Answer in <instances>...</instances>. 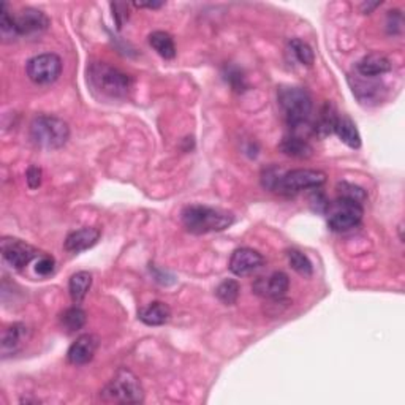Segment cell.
Wrapping results in <instances>:
<instances>
[{
  "mask_svg": "<svg viewBox=\"0 0 405 405\" xmlns=\"http://www.w3.org/2000/svg\"><path fill=\"white\" fill-rule=\"evenodd\" d=\"M87 81L93 92L109 100H122L132 89V79L119 68L107 62H93L87 68Z\"/></svg>",
  "mask_w": 405,
  "mask_h": 405,
  "instance_id": "obj_1",
  "label": "cell"
},
{
  "mask_svg": "<svg viewBox=\"0 0 405 405\" xmlns=\"http://www.w3.org/2000/svg\"><path fill=\"white\" fill-rule=\"evenodd\" d=\"M182 224L192 234H206L214 231H224L233 225L234 217L227 211L203 206V204H190L182 209Z\"/></svg>",
  "mask_w": 405,
  "mask_h": 405,
  "instance_id": "obj_2",
  "label": "cell"
},
{
  "mask_svg": "<svg viewBox=\"0 0 405 405\" xmlns=\"http://www.w3.org/2000/svg\"><path fill=\"white\" fill-rule=\"evenodd\" d=\"M279 108L282 116L291 130L306 125L310 114H312V97L303 87L285 86L277 92Z\"/></svg>",
  "mask_w": 405,
  "mask_h": 405,
  "instance_id": "obj_3",
  "label": "cell"
},
{
  "mask_svg": "<svg viewBox=\"0 0 405 405\" xmlns=\"http://www.w3.org/2000/svg\"><path fill=\"white\" fill-rule=\"evenodd\" d=\"M100 397L108 404H139L144 401V391L137 375L130 369L121 367L100 391Z\"/></svg>",
  "mask_w": 405,
  "mask_h": 405,
  "instance_id": "obj_4",
  "label": "cell"
},
{
  "mask_svg": "<svg viewBox=\"0 0 405 405\" xmlns=\"http://www.w3.org/2000/svg\"><path fill=\"white\" fill-rule=\"evenodd\" d=\"M70 138V127L61 117L40 114L31 122V139L43 149H61Z\"/></svg>",
  "mask_w": 405,
  "mask_h": 405,
  "instance_id": "obj_5",
  "label": "cell"
},
{
  "mask_svg": "<svg viewBox=\"0 0 405 405\" xmlns=\"http://www.w3.org/2000/svg\"><path fill=\"white\" fill-rule=\"evenodd\" d=\"M326 182V174L319 169L298 168L284 171L274 187V192L282 197H295L310 189H319Z\"/></svg>",
  "mask_w": 405,
  "mask_h": 405,
  "instance_id": "obj_6",
  "label": "cell"
},
{
  "mask_svg": "<svg viewBox=\"0 0 405 405\" xmlns=\"http://www.w3.org/2000/svg\"><path fill=\"white\" fill-rule=\"evenodd\" d=\"M326 213H328V227H330L333 231L342 233L349 231L351 228L361 224L364 209L361 203L339 197L336 201L330 203Z\"/></svg>",
  "mask_w": 405,
  "mask_h": 405,
  "instance_id": "obj_7",
  "label": "cell"
},
{
  "mask_svg": "<svg viewBox=\"0 0 405 405\" xmlns=\"http://www.w3.org/2000/svg\"><path fill=\"white\" fill-rule=\"evenodd\" d=\"M62 73V59L52 52L38 54L27 62V76L32 83L48 86L56 83Z\"/></svg>",
  "mask_w": 405,
  "mask_h": 405,
  "instance_id": "obj_8",
  "label": "cell"
},
{
  "mask_svg": "<svg viewBox=\"0 0 405 405\" xmlns=\"http://www.w3.org/2000/svg\"><path fill=\"white\" fill-rule=\"evenodd\" d=\"M3 260L15 269H24L35 257H38L37 249L17 238L5 236L0 243Z\"/></svg>",
  "mask_w": 405,
  "mask_h": 405,
  "instance_id": "obj_9",
  "label": "cell"
},
{
  "mask_svg": "<svg viewBox=\"0 0 405 405\" xmlns=\"http://www.w3.org/2000/svg\"><path fill=\"white\" fill-rule=\"evenodd\" d=\"M15 24L17 29L20 37H32V35H38L49 27V17L46 16L43 11L37 8H24L15 16Z\"/></svg>",
  "mask_w": 405,
  "mask_h": 405,
  "instance_id": "obj_10",
  "label": "cell"
},
{
  "mask_svg": "<svg viewBox=\"0 0 405 405\" xmlns=\"http://www.w3.org/2000/svg\"><path fill=\"white\" fill-rule=\"evenodd\" d=\"M263 265H265V258H263L260 252L243 247L233 252L228 268L238 277H245V275H250L258 271Z\"/></svg>",
  "mask_w": 405,
  "mask_h": 405,
  "instance_id": "obj_11",
  "label": "cell"
},
{
  "mask_svg": "<svg viewBox=\"0 0 405 405\" xmlns=\"http://www.w3.org/2000/svg\"><path fill=\"white\" fill-rule=\"evenodd\" d=\"M290 289L289 275L282 271L273 273L269 277L257 279L254 284V291L258 296L269 299H282Z\"/></svg>",
  "mask_w": 405,
  "mask_h": 405,
  "instance_id": "obj_12",
  "label": "cell"
},
{
  "mask_svg": "<svg viewBox=\"0 0 405 405\" xmlns=\"http://www.w3.org/2000/svg\"><path fill=\"white\" fill-rule=\"evenodd\" d=\"M97 349L98 337L93 336V334H83V336H79L70 345L67 351V360L73 366H84V364L93 360Z\"/></svg>",
  "mask_w": 405,
  "mask_h": 405,
  "instance_id": "obj_13",
  "label": "cell"
},
{
  "mask_svg": "<svg viewBox=\"0 0 405 405\" xmlns=\"http://www.w3.org/2000/svg\"><path fill=\"white\" fill-rule=\"evenodd\" d=\"M100 236H102V231L95 227L81 228V230L68 234L66 243H63V247H66L67 252H72V254H79V252L93 247L98 243Z\"/></svg>",
  "mask_w": 405,
  "mask_h": 405,
  "instance_id": "obj_14",
  "label": "cell"
},
{
  "mask_svg": "<svg viewBox=\"0 0 405 405\" xmlns=\"http://www.w3.org/2000/svg\"><path fill=\"white\" fill-rule=\"evenodd\" d=\"M29 339H31V330L22 323H13L3 333L2 355L8 356L17 353L27 344Z\"/></svg>",
  "mask_w": 405,
  "mask_h": 405,
  "instance_id": "obj_15",
  "label": "cell"
},
{
  "mask_svg": "<svg viewBox=\"0 0 405 405\" xmlns=\"http://www.w3.org/2000/svg\"><path fill=\"white\" fill-rule=\"evenodd\" d=\"M358 75L366 76V78H379V76L388 73L391 70L390 59L379 54V52H372V54L364 56L356 66Z\"/></svg>",
  "mask_w": 405,
  "mask_h": 405,
  "instance_id": "obj_16",
  "label": "cell"
},
{
  "mask_svg": "<svg viewBox=\"0 0 405 405\" xmlns=\"http://www.w3.org/2000/svg\"><path fill=\"white\" fill-rule=\"evenodd\" d=\"M138 319L148 326H162L171 319V309L162 301H154L148 306L139 309Z\"/></svg>",
  "mask_w": 405,
  "mask_h": 405,
  "instance_id": "obj_17",
  "label": "cell"
},
{
  "mask_svg": "<svg viewBox=\"0 0 405 405\" xmlns=\"http://www.w3.org/2000/svg\"><path fill=\"white\" fill-rule=\"evenodd\" d=\"M339 119L336 108L333 107L331 103H325V107L321 108L319 117L314 122L312 133L319 138H326L328 135L334 133V127H336V122Z\"/></svg>",
  "mask_w": 405,
  "mask_h": 405,
  "instance_id": "obj_18",
  "label": "cell"
},
{
  "mask_svg": "<svg viewBox=\"0 0 405 405\" xmlns=\"http://www.w3.org/2000/svg\"><path fill=\"white\" fill-rule=\"evenodd\" d=\"M334 133H337V137L340 138L344 144H347L351 149H360L361 148V135L358 132V128L355 125V122L347 116H339V119L336 122V127H334Z\"/></svg>",
  "mask_w": 405,
  "mask_h": 405,
  "instance_id": "obj_19",
  "label": "cell"
},
{
  "mask_svg": "<svg viewBox=\"0 0 405 405\" xmlns=\"http://www.w3.org/2000/svg\"><path fill=\"white\" fill-rule=\"evenodd\" d=\"M279 149L282 151V154L295 158H309L314 154V149L312 146L309 144V141L301 137H296V135L284 138V141H282L279 146Z\"/></svg>",
  "mask_w": 405,
  "mask_h": 405,
  "instance_id": "obj_20",
  "label": "cell"
},
{
  "mask_svg": "<svg viewBox=\"0 0 405 405\" xmlns=\"http://www.w3.org/2000/svg\"><path fill=\"white\" fill-rule=\"evenodd\" d=\"M92 285V275L87 271H79L73 274L68 282L70 298L75 304L83 303V299L87 296Z\"/></svg>",
  "mask_w": 405,
  "mask_h": 405,
  "instance_id": "obj_21",
  "label": "cell"
},
{
  "mask_svg": "<svg viewBox=\"0 0 405 405\" xmlns=\"http://www.w3.org/2000/svg\"><path fill=\"white\" fill-rule=\"evenodd\" d=\"M149 45L163 59H173L176 56V45L171 35L163 31H155L149 35Z\"/></svg>",
  "mask_w": 405,
  "mask_h": 405,
  "instance_id": "obj_22",
  "label": "cell"
},
{
  "mask_svg": "<svg viewBox=\"0 0 405 405\" xmlns=\"http://www.w3.org/2000/svg\"><path fill=\"white\" fill-rule=\"evenodd\" d=\"M353 93L360 98V102H371L374 100V97H377L380 93V83L377 81V78H369V86H367V81L364 76L358 75V78L353 84Z\"/></svg>",
  "mask_w": 405,
  "mask_h": 405,
  "instance_id": "obj_23",
  "label": "cell"
},
{
  "mask_svg": "<svg viewBox=\"0 0 405 405\" xmlns=\"http://www.w3.org/2000/svg\"><path fill=\"white\" fill-rule=\"evenodd\" d=\"M286 258H289L290 266L295 269L299 275H304V277H310L314 273V266L310 263L309 258L303 254L301 250L298 249H290L286 252Z\"/></svg>",
  "mask_w": 405,
  "mask_h": 405,
  "instance_id": "obj_24",
  "label": "cell"
},
{
  "mask_svg": "<svg viewBox=\"0 0 405 405\" xmlns=\"http://www.w3.org/2000/svg\"><path fill=\"white\" fill-rule=\"evenodd\" d=\"M62 325L68 333H76L86 325V312L81 307L75 306L67 309L62 314Z\"/></svg>",
  "mask_w": 405,
  "mask_h": 405,
  "instance_id": "obj_25",
  "label": "cell"
},
{
  "mask_svg": "<svg viewBox=\"0 0 405 405\" xmlns=\"http://www.w3.org/2000/svg\"><path fill=\"white\" fill-rule=\"evenodd\" d=\"M0 33H2L3 42H15L16 38H20L15 24V16L10 15L7 3H2V8H0Z\"/></svg>",
  "mask_w": 405,
  "mask_h": 405,
  "instance_id": "obj_26",
  "label": "cell"
},
{
  "mask_svg": "<svg viewBox=\"0 0 405 405\" xmlns=\"http://www.w3.org/2000/svg\"><path fill=\"white\" fill-rule=\"evenodd\" d=\"M239 293H240V286H239L238 282L233 280V279L224 280L219 286H217V290H215L217 298H219L220 301L225 304V306H233V304H236Z\"/></svg>",
  "mask_w": 405,
  "mask_h": 405,
  "instance_id": "obj_27",
  "label": "cell"
},
{
  "mask_svg": "<svg viewBox=\"0 0 405 405\" xmlns=\"http://www.w3.org/2000/svg\"><path fill=\"white\" fill-rule=\"evenodd\" d=\"M290 48L293 54H295V57L303 63V66H307V67L312 66L315 56H314L312 48H310L306 42H303V40H299V38H293L290 42Z\"/></svg>",
  "mask_w": 405,
  "mask_h": 405,
  "instance_id": "obj_28",
  "label": "cell"
},
{
  "mask_svg": "<svg viewBox=\"0 0 405 405\" xmlns=\"http://www.w3.org/2000/svg\"><path fill=\"white\" fill-rule=\"evenodd\" d=\"M337 192H339V197L342 198H349V199H353V201L358 203H364L366 201V192H364L361 187H358L355 184H349V182H340L337 185Z\"/></svg>",
  "mask_w": 405,
  "mask_h": 405,
  "instance_id": "obj_29",
  "label": "cell"
},
{
  "mask_svg": "<svg viewBox=\"0 0 405 405\" xmlns=\"http://www.w3.org/2000/svg\"><path fill=\"white\" fill-rule=\"evenodd\" d=\"M225 79H227V83L233 87V91H236V92H243L245 87H247L243 72H240V70L236 67L227 68Z\"/></svg>",
  "mask_w": 405,
  "mask_h": 405,
  "instance_id": "obj_30",
  "label": "cell"
},
{
  "mask_svg": "<svg viewBox=\"0 0 405 405\" xmlns=\"http://www.w3.org/2000/svg\"><path fill=\"white\" fill-rule=\"evenodd\" d=\"M56 271V260L49 255H42L35 263V273L42 277H48Z\"/></svg>",
  "mask_w": 405,
  "mask_h": 405,
  "instance_id": "obj_31",
  "label": "cell"
},
{
  "mask_svg": "<svg viewBox=\"0 0 405 405\" xmlns=\"http://www.w3.org/2000/svg\"><path fill=\"white\" fill-rule=\"evenodd\" d=\"M42 168H38V167H35L32 165L31 168L27 169V173H26V179H27V184L29 187H31L32 190L35 189H38L40 185H42Z\"/></svg>",
  "mask_w": 405,
  "mask_h": 405,
  "instance_id": "obj_32",
  "label": "cell"
},
{
  "mask_svg": "<svg viewBox=\"0 0 405 405\" xmlns=\"http://www.w3.org/2000/svg\"><path fill=\"white\" fill-rule=\"evenodd\" d=\"M310 206H312L316 213H326L328 206H330V201H328V198L323 195L320 190H316L312 193V197H310Z\"/></svg>",
  "mask_w": 405,
  "mask_h": 405,
  "instance_id": "obj_33",
  "label": "cell"
},
{
  "mask_svg": "<svg viewBox=\"0 0 405 405\" xmlns=\"http://www.w3.org/2000/svg\"><path fill=\"white\" fill-rule=\"evenodd\" d=\"M135 7H138V8H152V10H155V8H160L165 5V2H135L133 3Z\"/></svg>",
  "mask_w": 405,
  "mask_h": 405,
  "instance_id": "obj_34",
  "label": "cell"
},
{
  "mask_svg": "<svg viewBox=\"0 0 405 405\" xmlns=\"http://www.w3.org/2000/svg\"><path fill=\"white\" fill-rule=\"evenodd\" d=\"M380 5H381V2H377V3H362V5H361V8H362L364 13H371V11H372L374 8L380 7Z\"/></svg>",
  "mask_w": 405,
  "mask_h": 405,
  "instance_id": "obj_35",
  "label": "cell"
}]
</instances>
